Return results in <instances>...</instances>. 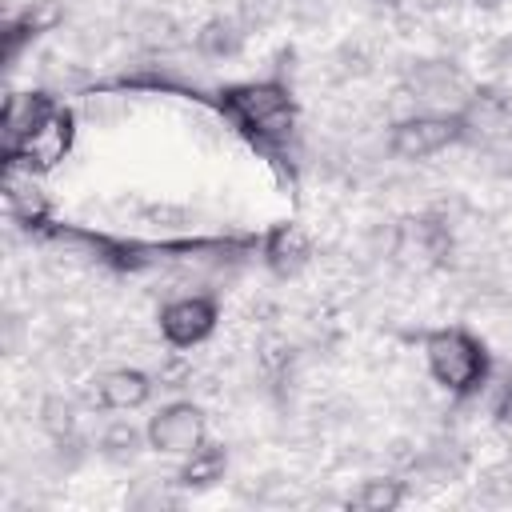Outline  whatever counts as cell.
Returning <instances> with one entry per match:
<instances>
[{"mask_svg": "<svg viewBox=\"0 0 512 512\" xmlns=\"http://www.w3.org/2000/svg\"><path fill=\"white\" fill-rule=\"evenodd\" d=\"M220 116L260 152L276 156L296 132V96L280 76L240 80L216 92Z\"/></svg>", "mask_w": 512, "mask_h": 512, "instance_id": "cell-1", "label": "cell"}, {"mask_svg": "<svg viewBox=\"0 0 512 512\" xmlns=\"http://www.w3.org/2000/svg\"><path fill=\"white\" fill-rule=\"evenodd\" d=\"M424 364H428V376L448 396H460V400L480 392L492 372V356L484 340H476L468 328H432L424 336Z\"/></svg>", "mask_w": 512, "mask_h": 512, "instance_id": "cell-2", "label": "cell"}, {"mask_svg": "<svg viewBox=\"0 0 512 512\" xmlns=\"http://www.w3.org/2000/svg\"><path fill=\"white\" fill-rule=\"evenodd\" d=\"M464 120L460 112H412L388 128V152L396 160H428L452 144H464Z\"/></svg>", "mask_w": 512, "mask_h": 512, "instance_id": "cell-3", "label": "cell"}, {"mask_svg": "<svg viewBox=\"0 0 512 512\" xmlns=\"http://www.w3.org/2000/svg\"><path fill=\"white\" fill-rule=\"evenodd\" d=\"M208 440V420L192 400H168L160 404L144 424V444L160 456H192Z\"/></svg>", "mask_w": 512, "mask_h": 512, "instance_id": "cell-4", "label": "cell"}, {"mask_svg": "<svg viewBox=\"0 0 512 512\" xmlns=\"http://www.w3.org/2000/svg\"><path fill=\"white\" fill-rule=\"evenodd\" d=\"M476 84L452 60H416L404 72V92L424 104V112H456Z\"/></svg>", "mask_w": 512, "mask_h": 512, "instance_id": "cell-5", "label": "cell"}, {"mask_svg": "<svg viewBox=\"0 0 512 512\" xmlns=\"http://www.w3.org/2000/svg\"><path fill=\"white\" fill-rule=\"evenodd\" d=\"M72 140H76V120H72V112L60 104L32 136H24L16 148L4 152V164H20V168L44 176V172H52V168L72 152Z\"/></svg>", "mask_w": 512, "mask_h": 512, "instance_id": "cell-6", "label": "cell"}, {"mask_svg": "<svg viewBox=\"0 0 512 512\" xmlns=\"http://www.w3.org/2000/svg\"><path fill=\"white\" fill-rule=\"evenodd\" d=\"M220 308L212 296H180L160 308V336L172 348H196L216 332Z\"/></svg>", "mask_w": 512, "mask_h": 512, "instance_id": "cell-7", "label": "cell"}, {"mask_svg": "<svg viewBox=\"0 0 512 512\" xmlns=\"http://www.w3.org/2000/svg\"><path fill=\"white\" fill-rule=\"evenodd\" d=\"M460 120H464V136L468 140H480V144H492V140H504L512 132V100L508 92L500 88H472L468 100L456 108Z\"/></svg>", "mask_w": 512, "mask_h": 512, "instance_id": "cell-8", "label": "cell"}, {"mask_svg": "<svg viewBox=\"0 0 512 512\" xmlns=\"http://www.w3.org/2000/svg\"><path fill=\"white\" fill-rule=\"evenodd\" d=\"M152 396V376L140 368H108L88 384V404L100 412H136Z\"/></svg>", "mask_w": 512, "mask_h": 512, "instance_id": "cell-9", "label": "cell"}, {"mask_svg": "<svg viewBox=\"0 0 512 512\" xmlns=\"http://www.w3.org/2000/svg\"><path fill=\"white\" fill-rule=\"evenodd\" d=\"M260 260H264V268H268L272 276L288 280V276H296V272L312 260V240H308V232H304L296 220L272 224V228L264 232V240H260Z\"/></svg>", "mask_w": 512, "mask_h": 512, "instance_id": "cell-10", "label": "cell"}, {"mask_svg": "<svg viewBox=\"0 0 512 512\" xmlns=\"http://www.w3.org/2000/svg\"><path fill=\"white\" fill-rule=\"evenodd\" d=\"M60 108L56 96L40 92V88H28V92H12L4 100V112H0V136H4V152L16 148L24 136H32L52 112Z\"/></svg>", "mask_w": 512, "mask_h": 512, "instance_id": "cell-11", "label": "cell"}, {"mask_svg": "<svg viewBox=\"0 0 512 512\" xmlns=\"http://www.w3.org/2000/svg\"><path fill=\"white\" fill-rule=\"evenodd\" d=\"M4 204L28 228H40L48 220V196H44L36 172H28L20 164H4Z\"/></svg>", "mask_w": 512, "mask_h": 512, "instance_id": "cell-12", "label": "cell"}, {"mask_svg": "<svg viewBox=\"0 0 512 512\" xmlns=\"http://www.w3.org/2000/svg\"><path fill=\"white\" fill-rule=\"evenodd\" d=\"M56 20H60V8H56L52 0H40V4L24 8L20 16H12V20L4 24V60L16 64V56L24 52V44H32V40H36L40 32H48Z\"/></svg>", "mask_w": 512, "mask_h": 512, "instance_id": "cell-13", "label": "cell"}, {"mask_svg": "<svg viewBox=\"0 0 512 512\" xmlns=\"http://www.w3.org/2000/svg\"><path fill=\"white\" fill-rule=\"evenodd\" d=\"M224 472H228V448H224V444L204 440L192 456H184V464H180V472H176V484H180V488L200 492V488L220 484V480H224Z\"/></svg>", "mask_w": 512, "mask_h": 512, "instance_id": "cell-14", "label": "cell"}, {"mask_svg": "<svg viewBox=\"0 0 512 512\" xmlns=\"http://www.w3.org/2000/svg\"><path fill=\"white\" fill-rule=\"evenodd\" d=\"M192 44H196V52L208 56V60H232V56H240V48H244V28H240L232 16H212V20H204V24L196 28Z\"/></svg>", "mask_w": 512, "mask_h": 512, "instance_id": "cell-15", "label": "cell"}, {"mask_svg": "<svg viewBox=\"0 0 512 512\" xmlns=\"http://www.w3.org/2000/svg\"><path fill=\"white\" fill-rule=\"evenodd\" d=\"M404 496H408L404 480H396V476H368L348 496V508H360V512H392V508L404 504Z\"/></svg>", "mask_w": 512, "mask_h": 512, "instance_id": "cell-16", "label": "cell"}, {"mask_svg": "<svg viewBox=\"0 0 512 512\" xmlns=\"http://www.w3.org/2000/svg\"><path fill=\"white\" fill-rule=\"evenodd\" d=\"M412 240H416V248H420V256H428L432 264H448L452 260V228H448V220L444 216H436V212H424V216H416L412 220Z\"/></svg>", "mask_w": 512, "mask_h": 512, "instance_id": "cell-17", "label": "cell"}, {"mask_svg": "<svg viewBox=\"0 0 512 512\" xmlns=\"http://www.w3.org/2000/svg\"><path fill=\"white\" fill-rule=\"evenodd\" d=\"M136 444H140V432H136L132 424H112V428L100 436V448H104V456H112V460H128V456L136 452Z\"/></svg>", "mask_w": 512, "mask_h": 512, "instance_id": "cell-18", "label": "cell"}, {"mask_svg": "<svg viewBox=\"0 0 512 512\" xmlns=\"http://www.w3.org/2000/svg\"><path fill=\"white\" fill-rule=\"evenodd\" d=\"M40 424H44L52 436H68V432H72V424H76V416H72V404H68L64 396H52V400H44V408H40Z\"/></svg>", "mask_w": 512, "mask_h": 512, "instance_id": "cell-19", "label": "cell"}, {"mask_svg": "<svg viewBox=\"0 0 512 512\" xmlns=\"http://www.w3.org/2000/svg\"><path fill=\"white\" fill-rule=\"evenodd\" d=\"M496 416H500L504 424H512V384H508V392H504V400H500V408H496Z\"/></svg>", "mask_w": 512, "mask_h": 512, "instance_id": "cell-20", "label": "cell"}, {"mask_svg": "<svg viewBox=\"0 0 512 512\" xmlns=\"http://www.w3.org/2000/svg\"><path fill=\"white\" fill-rule=\"evenodd\" d=\"M476 8H500V4H508V0H472Z\"/></svg>", "mask_w": 512, "mask_h": 512, "instance_id": "cell-21", "label": "cell"}, {"mask_svg": "<svg viewBox=\"0 0 512 512\" xmlns=\"http://www.w3.org/2000/svg\"><path fill=\"white\" fill-rule=\"evenodd\" d=\"M376 4H396V0H376Z\"/></svg>", "mask_w": 512, "mask_h": 512, "instance_id": "cell-22", "label": "cell"}]
</instances>
